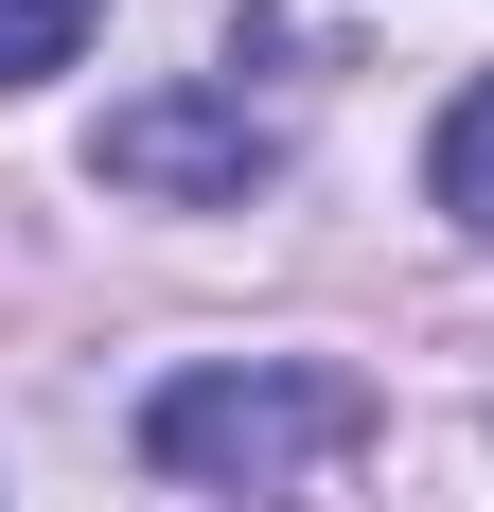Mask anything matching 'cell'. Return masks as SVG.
<instances>
[{"label": "cell", "mask_w": 494, "mask_h": 512, "mask_svg": "<svg viewBox=\"0 0 494 512\" xmlns=\"http://www.w3.org/2000/svg\"><path fill=\"white\" fill-rule=\"evenodd\" d=\"M89 177L106 195H159V212H247L265 177H283V142H265L230 89H142V106H106Z\"/></svg>", "instance_id": "2"}, {"label": "cell", "mask_w": 494, "mask_h": 512, "mask_svg": "<svg viewBox=\"0 0 494 512\" xmlns=\"http://www.w3.org/2000/svg\"><path fill=\"white\" fill-rule=\"evenodd\" d=\"M71 36H89V0H0V89L71 71Z\"/></svg>", "instance_id": "4"}, {"label": "cell", "mask_w": 494, "mask_h": 512, "mask_svg": "<svg viewBox=\"0 0 494 512\" xmlns=\"http://www.w3.org/2000/svg\"><path fill=\"white\" fill-rule=\"evenodd\" d=\"M371 442V389L318 354H247V371H177L142 407V460L195 477V495H300L318 460H353Z\"/></svg>", "instance_id": "1"}, {"label": "cell", "mask_w": 494, "mask_h": 512, "mask_svg": "<svg viewBox=\"0 0 494 512\" xmlns=\"http://www.w3.org/2000/svg\"><path fill=\"white\" fill-rule=\"evenodd\" d=\"M424 195H442L459 230H494V71L442 106V142H424Z\"/></svg>", "instance_id": "3"}]
</instances>
